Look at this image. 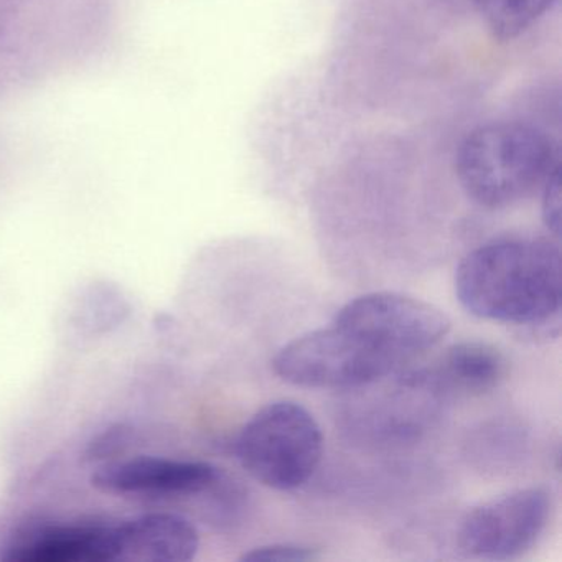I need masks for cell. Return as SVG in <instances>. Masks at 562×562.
Masks as SVG:
<instances>
[{"mask_svg": "<svg viewBox=\"0 0 562 562\" xmlns=\"http://www.w3.org/2000/svg\"><path fill=\"white\" fill-rule=\"evenodd\" d=\"M558 0H475L486 29L498 41H513L551 11Z\"/></svg>", "mask_w": 562, "mask_h": 562, "instance_id": "12", "label": "cell"}, {"mask_svg": "<svg viewBox=\"0 0 562 562\" xmlns=\"http://www.w3.org/2000/svg\"><path fill=\"white\" fill-rule=\"evenodd\" d=\"M272 370L294 386L351 391L401 368L357 335L331 324L285 344L276 353Z\"/></svg>", "mask_w": 562, "mask_h": 562, "instance_id": "6", "label": "cell"}, {"mask_svg": "<svg viewBox=\"0 0 562 562\" xmlns=\"http://www.w3.org/2000/svg\"><path fill=\"white\" fill-rule=\"evenodd\" d=\"M456 295L473 317L544 328L561 312V255L551 239L503 236L476 246L456 271Z\"/></svg>", "mask_w": 562, "mask_h": 562, "instance_id": "1", "label": "cell"}, {"mask_svg": "<svg viewBox=\"0 0 562 562\" xmlns=\"http://www.w3.org/2000/svg\"><path fill=\"white\" fill-rule=\"evenodd\" d=\"M0 558L9 562H108L120 559L116 526L37 525L21 529Z\"/></svg>", "mask_w": 562, "mask_h": 562, "instance_id": "9", "label": "cell"}, {"mask_svg": "<svg viewBox=\"0 0 562 562\" xmlns=\"http://www.w3.org/2000/svg\"><path fill=\"white\" fill-rule=\"evenodd\" d=\"M131 430L124 426H113L104 432L98 434L90 443H88V460L113 459L117 453H123L130 446Z\"/></svg>", "mask_w": 562, "mask_h": 562, "instance_id": "15", "label": "cell"}, {"mask_svg": "<svg viewBox=\"0 0 562 562\" xmlns=\"http://www.w3.org/2000/svg\"><path fill=\"white\" fill-rule=\"evenodd\" d=\"M120 559L186 562L195 558L200 536L182 516L154 513L116 525Z\"/></svg>", "mask_w": 562, "mask_h": 562, "instance_id": "10", "label": "cell"}, {"mask_svg": "<svg viewBox=\"0 0 562 562\" xmlns=\"http://www.w3.org/2000/svg\"><path fill=\"white\" fill-rule=\"evenodd\" d=\"M541 213L546 229L559 238L561 233V166L549 173L541 187Z\"/></svg>", "mask_w": 562, "mask_h": 562, "instance_id": "14", "label": "cell"}, {"mask_svg": "<svg viewBox=\"0 0 562 562\" xmlns=\"http://www.w3.org/2000/svg\"><path fill=\"white\" fill-rule=\"evenodd\" d=\"M450 394H480L495 390L506 374L502 351L485 341H460L447 348L439 367L432 368Z\"/></svg>", "mask_w": 562, "mask_h": 562, "instance_id": "11", "label": "cell"}, {"mask_svg": "<svg viewBox=\"0 0 562 562\" xmlns=\"http://www.w3.org/2000/svg\"><path fill=\"white\" fill-rule=\"evenodd\" d=\"M243 469L268 488L292 492L314 476L324 456V434L311 411L274 401L252 414L235 443Z\"/></svg>", "mask_w": 562, "mask_h": 562, "instance_id": "3", "label": "cell"}, {"mask_svg": "<svg viewBox=\"0 0 562 562\" xmlns=\"http://www.w3.org/2000/svg\"><path fill=\"white\" fill-rule=\"evenodd\" d=\"M334 324L357 335L397 368L439 345L452 328L449 315L429 302L397 292H371L347 302Z\"/></svg>", "mask_w": 562, "mask_h": 562, "instance_id": "5", "label": "cell"}, {"mask_svg": "<svg viewBox=\"0 0 562 562\" xmlns=\"http://www.w3.org/2000/svg\"><path fill=\"white\" fill-rule=\"evenodd\" d=\"M222 480L212 463L137 457L103 465L91 476L94 488L117 495H196Z\"/></svg>", "mask_w": 562, "mask_h": 562, "instance_id": "8", "label": "cell"}, {"mask_svg": "<svg viewBox=\"0 0 562 562\" xmlns=\"http://www.w3.org/2000/svg\"><path fill=\"white\" fill-rule=\"evenodd\" d=\"M559 166V149L551 136L519 121L482 124L467 134L456 156L463 192L490 210L529 199Z\"/></svg>", "mask_w": 562, "mask_h": 562, "instance_id": "2", "label": "cell"}, {"mask_svg": "<svg viewBox=\"0 0 562 562\" xmlns=\"http://www.w3.org/2000/svg\"><path fill=\"white\" fill-rule=\"evenodd\" d=\"M552 513L544 486L513 490L473 506L459 526V546L470 558L512 561L539 541Z\"/></svg>", "mask_w": 562, "mask_h": 562, "instance_id": "7", "label": "cell"}, {"mask_svg": "<svg viewBox=\"0 0 562 562\" xmlns=\"http://www.w3.org/2000/svg\"><path fill=\"white\" fill-rule=\"evenodd\" d=\"M348 424L357 436L381 443L419 439L432 429L450 393L430 370H400L367 386L357 387Z\"/></svg>", "mask_w": 562, "mask_h": 562, "instance_id": "4", "label": "cell"}, {"mask_svg": "<svg viewBox=\"0 0 562 562\" xmlns=\"http://www.w3.org/2000/svg\"><path fill=\"white\" fill-rule=\"evenodd\" d=\"M321 558L317 549L308 546L276 542V544L259 546L241 555V561L248 562H304Z\"/></svg>", "mask_w": 562, "mask_h": 562, "instance_id": "13", "label": "cell"}]
</instances>
